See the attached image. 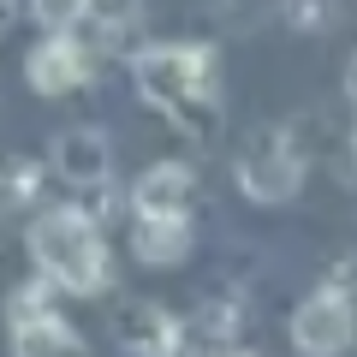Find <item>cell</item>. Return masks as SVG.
<instances>
[{
    "instance_id": "cell-1",
    "label": "cell",
    "mask_w": 357,
    "mask_h": 357,
    "mask_svg": "<svg viewBox=\"0 0 357 357\" xmlns=\"http://www.w3.org/2000/svg\"><path fill=\"white\" fill-rule=\"evenodd\" d=\"M137 89L155 114H167L185 137H215L220 126V77H215V54L197 42H161L143 48L131 60Z\"/></svg>"
},
{
    "instance_id": "cell-5",
    "label": "cell",
    "mask_w": 357,
    "mask_h": 357,
    "mask_svg": "<svg viewBox=\"0 0 357 357\" xmlns=\"http://www.w3.org/2000/svg\"><path fill=\"white\" fill-rule=\"evenodd\" d=\"M42 286L18 292V304H13V357H84L77 328L60 321L54 310H42Z\"/></svg>"
},
{
    "instance_id": "cell-15",
    "label": "cell",
    "mask_w": 357,
    "mask_h": 357,
    "mask_svg": "<svg viewBox=\"0 0 357 357\" xmlns=\"http://www.w3.org/2000/svg\"><path fill=\"white\" fill-rule=\"evenodd\" d=\"M351 96H357V66H351Z\"/></svg>"
},
{
    "instance_id": "cell-13",
    "label": "cell",
    "mask_w": 357,
    "mask_h": 357,
    "mask_svg": "<svg viewBox=\"0 0 357 357\" xmlns=\"http://www.w3.org/2000/svg\"><path fill=\"white\" fill-rule=\"evenodd\" d=\"M30 178H36V167H13V203H24V197H36V185H30Z\"/></svg>"
},
{
    "instance_id": "cell-3",
    "label": "cell",
    "mask_w": 357,
    "mask_h": 357,
    "mask_svg": "<svg viewBox=\"0 0 357 357\" xmlns=\"http://www.w3.org/2000/svg\"><path fill=\"white\" fill-rule=\"evenodd\" d=\"M232 173H238V191L250 203H292L298 185H304V155H298V143L280 126H268L256 137H244Z\"/></svg>"
},
{
    "instance_id": "cell-14",
    "label": "cell",
    "mask_w": 357,
    "mask_h": 357,
    "mask_svg": "<svg viewBox=\"0 0 357 357\" xmlns=\"http://www.w3.org/2000/svg\"><path fill=\"white\" fill-rule=\"evenodd\" d=\"M13 13H18V0H0V24H13Z\"/></svg>"
},
{
    "instance_id": "cell-11",
    "label": "cell",
    "mask_w": 357,
    "mask_h": 357,
    "mask_svg": "<svg viewBox=\"0 0 357 357\" xmlns=\"http://www.w3.org/2000/svg\"><path fill=\"white\" fill-rule=\"evenodd\" d=\"M137 13H143V0H89V18L102 30H126V24H137Z\"/></svg>"
},
{
    "instance_id": "cell-6",
    "label": "cell",
    "mask_w": 357,
    "mask_h": 357,
    "mask_svg": "<svg viewBox=\"0 0 357 357\" xmlns=\"http://www.w3.org/2000/svg\"><path fill=\"white\" fill-rule=\"evenodd\" d=\"M89 48L72 36V30H48V36L30 48V60H24V77H30V89L36 96H72V89H84L89 84Z\"/></svg>"
},
{
    "instance_id": "cell-2",
    "label": "cell",
    "mask_w": 357,
    "mask_h": 357,
    "mask_svg": "<svg viewBox=\"0 0 357 357\" xmlns=\"http://www.w3.org/2000/svg\"><path fill=\"white\" fill-rule=\"evenodd\" d=\"M30 262L42 268V280L60 286L72 298H96L107 280H114V256H107V238L96 232V220L84 208H54L30 227Z\"/></svg>"
},
{
    "instance_id": "cell-4",
    "label": "cell",
    "mask_w": 357,
    "mask_h": 357,
    "mask_svg": "<svg viewBox=\"0 0 357 357\" xmlns=\"http://www.w3.org/2000/svg\"><path fill=\"white\" fill-rule=\"evenodd\" d=\"M351 340H357V310H351V298H345L340 286H321V292H310L304 304H298L292 345L304 357H340Z\"/></svg>"
},
{
    "instance_id": "cell-8",
    "label": "cell",
    "mask_w": 357,
    "mask_h": 357,
    "mask_svg": "<svg viewBox=\"0 0 357 357\" xmlns=\"http://www.w3.org/2000/svg\"><path fill=\"white\" fill-rule=\"evenodd\" d=\"M107 167H114L107 137H102V131H89V126H72L60 143H54V173H60L66 185H77V191H102Z\"/></svg>"
},
{
    "instance_id": "cell-10",
    "label": "cell",
    "mask_w": 357,
    "mask_h": 357,
    "mask_svg": "<svg viewBox=\"0 0 357 357\" xmlns=\"http://www.w3.org/2000/svg\"><path fill=\"white\" fill-rule=\"evenodd\" d=\"M131 250H137L149 268L185 262V256H191V215H137Z\"/></svg>"
},
{
    "instance_id": "cell-7",
    "label": "cell",
    "mask_w": 357,
    "mask_h": 357,
    "mask_svg": "<svg viewBox=\"0 0 357 357\" xmlns=\"http://www.w3.org/2000/svg\"><path fill=\"white\" fill-rule=\"evenodd\" d=\"M191 197H197V178L185 161H155L131 185V208L137 215H191Z\"/></svg>"
},
{
    "instance_id": "cell-9",
    "label": "cell",
    "mask_w": 357,
    "mask_h": 357,
    "mask_svg": "<svg viewBox=\"0 0 357 357\" xmlns=\"http://www.w3.org/2000/svg\"><path fill=\"white\" fill-rule=\"evenodd\" d=\"M114 340L131 357H178V321L161 304H126L114 316Z\"/></svg>"
},
{
    "instance_id": "cell-12",
    "label": "cell",
    "mask_w": 357,
    "mask_h": 357,
    "mask_svg": "<svg viewBox=\"0 0 357 357\" xmlns=\"http://www.w3.org/2000/svg\"><path fill=\"white\" fill-rule=\"evenodd\" d=\"M30 6H36V18H42L48 30H72L77 18L89 13V0H30Z\"/></svg>"
}]
</instances>
